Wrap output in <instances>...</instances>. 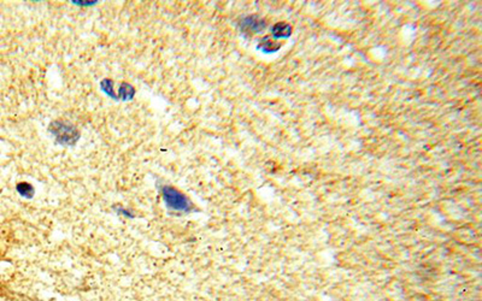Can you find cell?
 <instances>
[{
    "mask_svg": "<svg viewBox=\"0 0 482 301\" xmlns=\"http://www.w3.org/2000/svg\"><path fill=\"white\" fill-rule=\"evenodd\" d=\"M282 45L280 42H277L274 37L270 36H264L263 39L259 41L258 46L257 49L261 50L264 53H275V52L279 51L281 49Z\"/></svg>",
    "mask_w": 482,
    "mask_h": 301,
    "instance_id": "277c9868",
    "label": "cell"
},
{
    "mask_svg": "<svg viewBox=\"0 0 482 301\" xmlns=\"http://www.w3.org/2000/svg\"><path fill=\"white\" fill-rule=\"evenodd\" d=\"M264 28H266V22L261 17L249 16L245 17L240 22V29L244 33H249V34H257Z\"/></svg>",
    "mask_w": 482,
    "mask_h": 301,
    "instance_id": "3957f363",
    "label": "cell"
},
{
    "mask_svg": "<svg viewBox=\"0 0 482 301\" xmlns=\"http://www.w3.org/2000/svg\"><path fill=\"white\" fill-rule=\"evenodd\" d=\"M292 34V27L291 24L286 23V22H279V23L274 24L271 28V35L275 39H287L291 36Z\"/></svg>",
    "mask_w": 482,
    "mask_h": 301,
    "instance_id": "5b68a950",
    "label": "cell"
},
{
    "mask_svg": "<svg viewBox=\"0 0 482 301\" xmlns=\"http://www.w3.org/2000/svg\"><path fill=\"white\" fill-rule=\"evenodd\" d=\"M33 301H34V300H33Z\"/></svg>",
    "mask_w": 482,
    "mask_h": 301,
    "instance_id": "52a82bcc",
    "label": "cell"
},
{
    "mask_svg": "<svg viewBox=\"0 0 482 301\" xmlns=\"http://www.w3.org/2000/svg\"><path fill=\"white\" fill-rule=\"evenodd\" d=\"M54 127H56L54 133L58 137L57 140H61L63 145L74 144L79 137V133L76 132V129L74 127H68V124H66V123L56 122Z\"/></svg>",
    "mask_w": 482,
    "mask_h": 301,
    "instance_id": "7a4b0ae2",
    "label": "cell"
},
{
    "mask_svg": "<svg viewBox=\"0 0 482 301\" xmlns=\"http://www.w3.org/2000/svg\"><path fill=\"white\" fill-rule=\"evenodd\" d=\"M161 192L166 207L170 211L181 213H188L193 211V205L189 201L188 198L176 188L171 187V185H162Z\"/></svg>",
    "mask_w": 482,
    "mask_h": 301,
    "instance_id": "6da1fadb",
    "label": "cell"
},
{
    "mask_svg": "<svg viewBox=\"0 0 482 301\" xmlns=\"http://www.w3.org/2000/svg\"><path fill=\"white\" fill-rule=\"evenodd\" d=\"M16 189H17V192L19 193V195H22V197H24V198H32L34 195L33 185L29 184V183H27V182L18 183L16 187Z\"/></svg>",
    "mask_w": 482,
    "mask_h": 301,
    "instance_id": "8992f818",
    "label": "cell"
}]
</instances>
